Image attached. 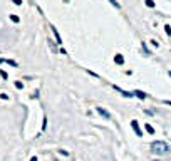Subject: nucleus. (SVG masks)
Masks as SVG:
<instances>
[{"instance_id":"f257e3e1","label":"nucleus","mask_w":171,"mask_h":161,"mask_svg":"<svg viewBox=\"0 0 171 161\" xmlns=\"http://www.w3.org/2000/svg\"><path fill=\"white\" fill-rule=\"evenodd\" d=\"M151 151L154 153V155L161 156V155H170L171 153V146L166 143V141H154L153 144H151Z\"/></svg>"},{"instance_id":"f03ea898","label":"nucleus","mask_w":171,"mask_h":161,"mask_svg":"<svg viewBox=\"0 0 171 161\" xmlns=\"http://www.w3.org/2000/svg\"><path fill=\"white\" fill-rule=\"evenodd\" d=\"M131 128L134 129L136 136H143V131L139 129V124H138V121H136V119H133V121H131Z\"/></svg>"},{"instance_id":"7ed1b4c3","label":"nucleus","mask_w":171,"mask_h":161,"mask_svg":"<svg viewBox=\"0 0 171 161\" xmlns=\"http://www.w3.org/2000/svg\"><path fill=\"white\" fill-rule=\"evenodd\" d=\"M96 109H97V113H99L101 116H102L104 119H111V114H109V113H108L106 109H102V108H96Z\"/></svg>"},{"instance_id":"20e7f679","label":"nucleus","mask_w":171,"mask_h":161,"mask_svg":"<svg viewBox=\"0 0 171 161\" xmlns=\"http://www.w3.org/2000/svg\"><path fill=\"white\" fill-rule=\"evenodd\" d=\"M134 96H138L139 99H146V97H148V94L143 92V91H134Z\"/></svg>"},{"instance_id":"39448f33","label":"nucleus","mask_w":171,"mask_h":161,"mask_svg":"<svg viewBox=\"0 0 171 161\" xmlns=\"http://www.w3.org/2000/svg\"><path fill=\"white\" fill-rule=\"evenodd\" d=\"M114 61H116V62H118V64H124V57H123L121 54H118V56L114 57Z\"/></svg>"},{"instance_id":"423d86ee","label":"nucleus","mask_w":171,"mask_h":161,"mask_svg":"<svg viewBox=\"0 0 171 161\" xmlns=\"http://www.w3.org/2000/svg\"><path fill=\"white\" fill-rule=\"evenodd\" d=\"M51 29H52V32H54V34H56L57 44H61V42H62V40H61V35H59V34H57V29H56V27H52V25H51Z\"/></svg>"},{"instance_id":"0eeeda50","label":"nucleus","mask_w":171,"mask_h":161,"mask_svg":"<svg viewBox=\"0 0 171 161\" xmlns=\"http://www.w3.org/2000/svg\"><path fill=\"white\" fill-rule=\"evenodd\" d=\"M144 128H146V131H148V133H151V134L154 133V129H153V126H151V124H144Z\"/></svg>"},{"instance_id":"6e6552de","label":"nucleus","mask_w":171,"mask_h":161,"mask_svg":"<svg viewBox=\"0 0 171 161\" xmlns=\"http://www.w3.org/2000/svg\"><path fill=\"white\" fill-rule=\"evenodd\" d=\"M146 5H148V7H154V2H153V0H146Z\"/></svg>"},{"instance_id":"1a4fd4ad","label":"nucleus","mask_w":171,"mask_h":161,"mask_svg":"<svg viewBox=\"0 0 171 161\" xmlns=\"http://www.w3.org/2000/svg\"><path fill=\"white\" fill-rule=\"evenodd\" d=\"M109 2H111V4H113V5L116 7V9H119V7H121L119 4H118V2H116V0H109Z\"/></svg>"},{"instance_id":"9d476101","label":"nucleus","mask_w":171,"mask_h":161,"mask_svg":"<svg viewBox=\"0 0 171 161\" xmlns=\"http://www.w3.org/2000/svg\"><path fill=\"white\" fill-rule=\"evenodd\" d=\"M15 87L17 89H22V87H24V84H22V82H15Z\"/></svg>"},{"instance_id":"9b49d317","label":"nucleus","mask_w":171,"mask_h":161,"mask_svg":"<svg viewBox=\"0 0 171 161\" xmlns=\"http://www.w3.org/2000/svg\"><path fill=\"white\" fill-rule=\"evenodd\" d=\"M10 19H12V20H14V22H19V17H17V15H12Z\"/></svg>"},{"instance_id":"f8f14e48","label":"nucleus","mask_w":171,"mask_h":161,"mask_svg":"<svg viewBox=\"0 0 171 161\" xmlns=\"http://www.w3.org/2000/svg\"><path fill=\"white\" fill-rule=\"evenodd\" d=\"M14 4H15V5H20V4H22V0H14Z\"/></svg>"},{"instance_id":"ddd939ff","label":"nucleus","mask_w":171,"mask_h":161,"mask_svg":"<svg viewBox=\"0 0 171 161\" xmlns=\"http://www.w3.org/2000/svg\"><path fill=\"white\" fill-rule=\"evenodd\" d=\"M166 34H170V35H171V29L168 25H166Z\"/></svg>"},{"instance_id":"4468645a","label":"nucleus","mask_w":171,"mask_h":161,"mask_svg":"<svg viewBox=\"0 0 171 161\" xmlns=\"http://www.w3.org/2000/svg\"><path fill=\"white\" fill-rule=\"evenodd\" d=\"M30 161H37V158H32V160Z\"/></svg>"},{"instance_id":"2eb2a0df","label":"nucleus","mask_w":171,"mask_h":161,"mask_svg":"<svg viewBox=\"0 0 171 161\" xmlns=\"http://www.w3.org/2000/svg\"><path fill=\"white\" fill-rule=\"evenodd\" d=\"M170 76H171V71H170Z\"/></svg>"}]
</instances>
